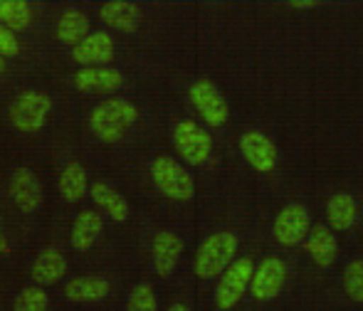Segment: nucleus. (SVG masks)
I'll list each match as a JSON object with an SVG mask.
<instances>
[{
    "label": "nucleus",
    "mask_w": 363,
    "mask_h": 311,
    "mask_svg": "<svg viewBox=\"0 0 363 311\" xmlns=\"http://www.w3.org/2000/svg\"><path fill=\"white\" fill-rule=\"evenodd\" d=\"M18 52H20V43L15 38V33L5 28V25H0V57H15Z\"/></svg>",
    "instance_id": "28"
},
{
    "label": "nucleus",
    "mask_w": 363,
    "mask_h": 311,
    "mask_svg": "<svg viewBox=\"0 0 363 311\" xmlns=\"http://www.w3.org/2000/svg\"><path fill=\"white\" fill-rule=\"evenodd\" d=\"M50 297L43 292V287H28L15 297L13 311H48Z\"/></svg>",
    "instance_id": "25"
},
{
    "label": "nucleus",
    "mask_w": 363,
    "mask_h": 311,
    "mask_svg": "<svg viewBox=\"0 0 363 311\" xmlns=\"http://www.w3.org/2000/svg\"><path fill=\"white\" fill-rule=\"evenodd\" d=\"M111 292V284L101 277H74L65 284V297L69 302H101Z\"/></svg>",
    "instance_id": "18"
},
{
    "label": "nucleus",
    "mask_w": 363,
    "mask_h": 311,
    "mask_svg": "<svg viewBox=\"0 0 363 311\" xmlns=\"http://www.w3.org/2000/svg\"><path fill=\"white\" fill-rule=\"evenodd\" d=\"M235 252H238V237L233 232H213L198 247L196 274L201 279L218 277V274H223L235 262Z\"/></svg>",
    "instance_id": "2"
},
{
    "label": "nucleus",
    "mask_w": 363,
    "mask_h": 311,
    "mask_svg": "<svg viewBox=\"0 0 363 311\" xmlns=\"http://www.w3.org/2000/svg\"><path fill=\"white\" fill-rule=\"evenodd\" d=\"M173 144L176 151L183 156V161L191 163V166H203V163L211 158L213 151V139L201 124L191 119H183L173 129Z\"/></svg>",
    "instance_id": "5"
},
{
    "label": "nucleus",
    "mask_w": 363,
    "mask_h": 311,
    "mask_svg": "<svg viewBox=\"0 0 363 311\" xmlns=\"http://www.w3.org/2000/svg\"><path fill=\"white\" fill-rule=\"evenodd\" d=\"M344 292L354 302H363V259H354L344 269Z\"/></svg>",
    "instance_id": "26"
},
{
    "label": "nucleus",
    "mask_w": 363,
    "mask_h": 311,
    "mask_svg": "<svg viewBox=\"0 0 363 311\" xmlns=\"http://www.w3.org/2000/svg\"><path fill=\"white\" fill-rule=\"evenodd\" d=\"M151 178L156 188L171 200H191L196 193V183L188 171L171 156H158L151 163Z\"/></svg>",
    "instance_id": "3"
},
{
    "label": "nucleus",
    "mask_w": 363,
    "mask_h": 311,
    "mask_svg": "<svg viewBox=\"0 0 363 311\" xmlns=\"http://www.w3.org/2000/svg\"><path fill=\"white\" fill-rule=\"evenodd\" d=\"M33 23V8L25 0H0V25L13 33L30 28Z\"/></svg>",
    "instance_id": "24"
},
{
    "label": "nucleus",
    "mask_w": 363,
    "mask_h": 311,
    "mask_svg": "<svg viewBox=\"0 0 363 311\" xmlns=\"http://www.w3.org/2000/svg\"><path fill=\"white\" fill-rule=\"evenodd\" d=\"M272 232H274V239H277L279 244H284V247L299 244L301 239L309 237V232H311L309 210H306L304 205H296V203L282 208V213L274 217Z\"/></svg>",
    "instance_id": "8"
},
{
    "label": "nucleus",
    "mask_w": 363,
    "mask_h": 311,
    "mask_svg": "<svg viewBox=\"0 0 363 311\" xmlns=\"http://www.w3.org/2000/svg\"><path fill=\"white\" fill-rule=\"evenodd\" d=\"M291 8H296V10H309V8H316V0H291Z\"/></svg>",
    "instance_id": "29"
},
{
    "label": "nucleus",
    "mask_w": 363,
    "mask_h": 311,
    "mask_svg": "<svg viewBox=\"0 0 363 311\" xmlns=\"http://www.w3.org/2000/svg\"><path fill=\"white\" fill-rule=\"evenodd\" d=\"M151 249H153V267H156V272L161 274V277H168V274H173L178 259H181L183 239L178 237L176 232L161 230L153 237Z\"/></svg>",
    "instance_id": "14"
},
{
    "label": "nucleus",
    "mask_w": 363,
    "mask_h": 311,
    "mask_svg": "<svg viewBox=\"0 0 363 311\" xmlns=\"http://www.w3.org/2000/svg\"><path fill=\"white\" fill-rule=\"evenodd\" d=\"M8 239H5V232H3V222H0V254H8Z\"/></svg>",
    "instance_id": "30"
},
{
    "label": "nucleus",
    "mask_w": 363,
    "mask_h": 311,
    "mask_svg": "<svg viewBox=\"0 0 363 311\" xmlns=\"http://www.w3.org/2000/svg\"><path fill=\"white\" fill-rule=\"evenodd\" d=\"M114 57V40L104 30H94L86 40L72 47V60L82 67H106Z\"/></svg>",
    "instance_id": "10"
},
{
    "label": "nucleus",
    "mask_w": 363,
    "mask_h": 311,
    "mask_svg": "<svg viewBox=\"0 0 363 311\" xmlns=\"http://www.w3.org/2000/svg\"><path fill=\"white\" fill-rule=\"evenodd\" d=\"M52 99L43 91H23L10 104V121L20 134H35L45 126Z\"/></svg>",
    "instance_id": "4"
},
{
    "label": "nucleus",
    "mask_w": 363,
    "mask_h": 311,
    "mask_svg": "<svg viewBox=\"0 0 363 311\" xmlns=\"http://www.w3.org/2000/svg\"><path fill=\"white\" fill-rule=\"evenodd\" d=\"M89 181H86V171L82 163H67L60 173V193L67 203H77L84 196H89Z\"/></svg>",
    "instance_id": "23"
},
{
    "label": "nucleus",
    "mask_w": 363,
    "mask_h": 311,
    "mask_svg": "<svg viewBox=\"0 0 363 311\" xmlns=\"http://www.w3.org/2000/svg\"><path fill=\"white\" fill-rule=\"evenodd\" d=\"M168 311H191V309H188L186 304H171V309Z\"/></svg>",
    "instance_id": "31"
},
{
    "label": "nucleus",
    "mask_w": 363,
    "mask_h": 311,
    "mask_svg": "<svg viewBox=\"0 0 363 311\" xmlns=\"http://www.w3.org/2000/svg\"><path fill=\"white\" fill-rule=\"evenodd\" d=\"M306 252L319 267H331L339 257V242H336L334 232L324 225H314L306 237Z\"/></svg>",
    "instance_id": "16"
},
{
    "label": "nucleus",
    "mask_w": 363,
    "mask_h": 311,
    "mask_svg": "<svg viewBox=\"0 0 363 311\" xmlns=\"http://www.w3.org/2000/svg\"><path fill=\"white\" fill-rule=\"evenodd\" d=\"M240 151H242L245 161L259 173L274 171V166H277V161H279L277 146L264 134H259V131H247V134H242V139H240Z\"/></svg>",
    "instance_id": "11"
},
{
    "label": "nucleus",
    "mask_w": 363,
    "mask_h": 311,
    "mask_svg": "<svg viewBox=\"0 0 363 311\" xmlns=\"http://www.w3.org/2000/svg\"><path fill=\"white\" fill-rule=\"evenodd\" d=\"M5 72V57H0V74Z\"/></svg>",
    "instance_id": "32"
},
{
    "label": "nucleus",
    "mask_w": 363,
    "mask_h": 311,
    "mask_svg": "<svg viewBox=\"0 0 363 311\" xmlns=\"http://www.w3.org/2000/svg\"><path fill=\"white\" fill-rule=\"evenodd\" d=\"M284 279H287V267L279 257H264L262 264L255 269L252 284H250V292L257 302H272L284 287Z\"/></svg>",
    "instance_id": "9"
},
{
    "label": "nucleus",
    "mask_w": 363,
    "mask_h": 311,
    "mask_svg": "<svg viewBox=\"0 0 363 311\" xmlns=\"http://www.w3.org/2000/svg\"><path fill=\"white\" fill-rule=\"evenodd\" d=\"M124 84L119 69L111 67H82L74 72V86L86 94H94V91H116Z\"/></svg>",
    "instance_id": "15"
},
{
    "label": "nucleus",
    "mask_w": 363,
    "mask_h": 311,
    "mask_svg": "<svg viewBox=\"0 0 363 311\" xmlns=\"http://www.w3.org/2000/svg\"><path fill=\"white\" fill-rule=\"evenodd\" d=\"M255 277V264L250 257H240L230 264L220 277V284L216 289V304L220 311L233 309L235 304L242 299V294L247 292V287L252 284Z\"/></svg>",
    "instance_id": "6"
},
{
    "label": "nucleus",
    "mask_w": 363,
    "mask_h": 311,
    "mask_svg": "<svg viewBox=\"0 0 363 311\" xmlns=\"http://www.w3.org/2000/svg\"><path fill=\"white\" fill-rule=\"evenodd\" d=\"M99 18L104 20L106 28L119 30V33H136L141 23V10L136 3L129 0H109L101 5Z\"/></svg>",
    "instance_id": "13"
},
{
    "label": "nucleus",
    "mask_w": 363,
    "mask_h": 311,
    "mask_svg": "<svg viewBox=\"0 0 363 311\" xmlns=\"http://www.w3.org/2000/svg\"><path fill=\"white\" fill-rule=\"evenodd\" d=\"M326 220H329L331 230L344 232L354 227L356 222V200L349 193H336L326 203Z\"/></svg>",
    "instance_id": "22"
},
{
    "label": "nucleus",
    "mask_w": 363,
    "mask_h": 311,
    "mask_svg": "<svg viewBox=\"0 0 363 311\" xmlns=\"http://www.w3.org/2000/svg\"><path fill=\"white\" fill-rule=\"evenodd\" d=\"M55 35H57L60 43L77 47L82 40H86L91 35L89 18H86L84 13H79V10H67V13H62V18L57 20Z\"/></svg>",
    "instance_id": "21"
},
{
    "label": "nucleus",
    "mask_w": 363,
    "mask_h": 311,
    "mask_svg": "<svg viewBox=\"0 0 363 311\" xmlns=\"http://www.w3.org/2000/svg\"><path fill=\"white\" fill-rule=\"evenodd\" d=\"M126 311H156V294L148 284H139L134 292L129 294L126 302Z\"/></svg>",
    "instance_id": "27"
},
{
    "label": "nucleus",
    "mask_w": 363,
    "mask_h": 311,
    "mask_svg": "<svg viewBox=\"0 0 363 311\" xmlns=\"http://www.w3.org/2000/svg\"><path fill=\"white\" fill-rule=\"evenodd\" d=\"M101 230H104V220H101L99 213H94V210H82L79 215L74 217L72 237H69V242H72L74 249L84 252V249H89L91 244L96 242V237L101 234Z\"/></svg>",
    "instance_id": "19"
},
{
    "label": "nucleus",
    "mask_w": 363,
    "mask_h": 311,
    "mask_svg": "<svg viewBox=\"0 0 363 311\" xmlns=\"http://www.w3.org/2000/svg\"><path fill=\"white\" fill-rule=\"evenodd\" d=\"M67 272V259H65L62 252L57 249H43V252L35 257L33 262V279L38 287H48V284H55L65 277Z\"/></svg>",
    "instance_id": "17"
},
{
    "label": "nucleus",
    "mask_w": 363,
    "mask_h": 311,
    "mask_svg": "<svg viewBox=\"0 0 363 311\" xmlns=\"http://www.w3.org/2000/svg\"><path fill=\"white\" fill-rule=\"evenodd\" d=\"M89 198L94 200V205H99L104 213H109L111 220L124 222L129 217V203H126V198L121 193H116L111 186H106V183H91Z\"/></svg>",
    "instance_id": "20"
},
{
    "label": "nucleus",
    "mask_w": 363,
    "mask_h": 311,
    "mask_svg": "<svg viewBox=\"0 0 363 311\" xmlns=\"http://www.w3.org/2000/svg\"><path fill=\"white\" fill-rule=\"evenodd\" d=\"M139 119V109L126 99H106L94 106L89 116V126L94 136L104 144L119 141Z\"/></svg>",
    "instance_id": "1"
},
{
    "label": "nucleus",
    "mask_w": 363,
    "mask_h": 311,
    "mask_svg": "<svg viewBox=\"0 0 363 311\" xmlns=\"http://www.w3.org/2000/svg\"><path fill=\"white\" fill-rule=\"evenodd\" d=\"M10 198L23 213H35L43 203V186L30 168H15L10 178Z\"/></svg>",
    "instance_id": "12"
},
{
    "label": "nucleus",
    "mask_w": 363,
    "mask_h": 311,
    "mask_svg": "<svg viewBox=\"0 0 363 311\" xmlns=\"http://www.w3.org/2000/svg\"><path fill=\"white\" fill-rule=\"evenodd\" d=\"M188 94H191L193 106H196L198 114L203 116V121H206L208 126L218 129V126H223L225 121H228V114H230L228 101H225V96L220 94V89L211 79L193 81Z\"/></svg>",
    "instance_id": "7"
}]
</instances>
